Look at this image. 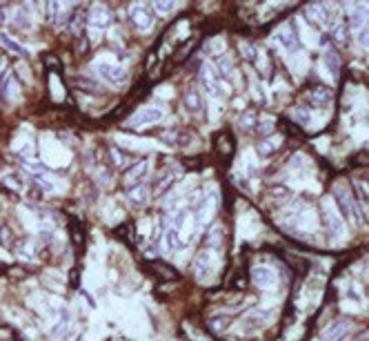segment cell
I'll return each instance as SVG.
<instances>
[{
  "mask_svg": "<svg viewBox=\"0 0 369 341\" xmlns=\"http://www.w3.org/2000/svg\"><path fill=\"white\" fill-rule=\"evenodd\" d=\"M154 7H156V11H160V14H169L174 7H178L176 3H154Z\"/></svg>",
  "mask_w": 369,
  "mask_h": 341,
  "instance_id": "e575fe53",
  "label": "cell"
},
{
  "mask_svg": "<svg viewBox=\"0 0 369 341\" xmlns=\"http://www.w3.org/2000/svg\"><path fill=\"white\" fill-rule=\"evenodd\" d=\"M129 16H131V22L141 31H149V29H152L154 18H152V11L145 7V5H133L131 11H129Z\"/></svg>",
  "mask_w": 369,
  "mask_h": 341,
  "instance_id": "52a82bcc",
  "label": "cell"
},
{
  "mask_svg": "<svg viewBox=\"0 0 369 341\" xmlns=\"http://www.w3.org/2000/svg\"><path fill=\"white\" fill-rule=\"evenodd\" d=\"M165 245H167V250L180 248V234H178L174 228H171V230H167V234H165Z\"/></svg>",
  "mask_w": 369,
  "mask_h": 341,
  "instance_id": "7402d4cb",
  "label": "cell"
},
{
  "mask_svg": "<svg viewBox=\"0 0 369 341\" xmlns=\"http://www.w3.org/2000/svg\"><path fill=\"white\" fill-rule=\"evenodd\" d=\"M267 319H269V315H267V312L254 310V312H249V315L245 317L243 326H247V330H256V328H262V326H265Z\"/></svg>",
  "mask_w": 369,
  "mask_h": 341,
  "instance_id": "9a60e30c",
  "label": "cell"
},
{
  "mask_svg": "<svg viewBox=\"0 0 369 341\" xmlns=\"http://www.w3.org/2000/svg\"><path fill=\"white\" fill-rule=\"evenodd\" d=\"M351 328H354V323L349 319H345V317H340L334 323H329L325 328V332H322V341H343L347 334L351 332Z\"/></svg>",
  "mask_w": 369,
  "mask_h": 341,
  "instance_id": "5b68a950",
  "label": "cell"
},
{
  "mask_svg": "<svg viewBox=\"0 0 369 341\" xmlns=\"http://www.w3.org/2000/svg\"><path fill=\"white\" fill-rule=\"evenodd\" d=\"M334 199L340 203V208H343V212L349 216L351 221L356 223V225H362L365 223V212H362L358 205L354 203V199L349 197L347 187H345V183H338L336 187H334Z\"/></svg>",
  "mask_w": 369,
  "mask_h": 341,
  "instance_id": "6da1fadb",
  "label": "cell"
},
{
  "mask_svg": "<svg viewBox=\"0 0 369 341\" xmlns=\"http://www.w3.org/2000/svg\"><path fill=\"white\" fill-rule=\"evenodd\" d=\"M165 111L163 107H156V105H147V107H141L136 114L127 121L129 127H145V125H154V123L163 121Z\"/></svg>",
  "mask_w": 369,
  "mask_h": 341,
  "instance_id": "277c9868",
  "label": "cell"
},
{
  "mask_svg": "<svg viewBox=\"0 0 369 341\" xmlns=\"http://www.w3.org/2000/svg\"><path fill=\"white\" fill-rule=\"evenodd\" d=\"M184 219H187V212L180 210V212L176 214V219H174V230H176V232H180V228L184 225Z\"/></svg>",
  "mask_w": 369,
  "mask_h": 341,
  "instance_id": "d590c367",
  "label": "cell"
},
{
  "mask_svg": "<svg viewBox=\"0 0 369 341\" xmlns=\"http://www.w3.org/2000/svg\"><path fill=\"white\" fill-rule=\"evenodd\" d=\"M147 197H149V190H147L145 183H138V185L127 187V199H129L131 203L143 205V203H147Z\"/></svg>",
  "mask_w": 369,
  "mask_h": 341,
  "instance_id": "5bb4252c",
  "label": "cell"
},
{
  "mask_svg": "<svg viewBox=\"0 0 369 341\" xmlns=\"http://www.w3.org/2000/svg\"><path fill=\"white\" fill-rule=\"evenodd\" d=\"M85 20H87V11H78V16L74 18V25H71V31L80 33L82 27H85Z\"/></svg>",
  "mask_w": 369,
  "mask_h": 341,
  "instance_id": "f1b7e54d",
  "label": "cell"
},
{
  "mask_svg": "<svg viewBox=\"0 0 369 341\" xmlns=\"http://www.w3.org/2000/svg\"><path fill=\"white\" fill-rule=\"evenodd\" d=\"M211 263H214V254L211 252H200L194 261V275L198 279H205L211 272Z\"/></svg>",
  "mask_w": 369,
  "mask_h": 341,
  "instance_id": "7c38bea8",
  "label": "cell"
},
{
  "mask_svg": "<svg viewBox=\"0 0 369 341\" xmlns=\"http://www.w3.org/2000/svg\"><path fill=\"white\" fill-rule=\"evenodd\" d=\"M260 130H262V134H269L273 130V121L271 119H265V121L260 123Z\"/></svg>",
  "mask_w": 369,
  "mask_h": 341,
  "instance_id": "f35d334b",
  "label": "cell"
},
{
  "mask_svg": "<svg viewBox=\"0 0 369 341\" xmlns=\"http://www.w3.org/2000/svg\"><path fill=\"white\" fill-rule=\"evenodd\" d=\"M356 194L360 199V208H369V190H367V183L362 181H356Z\"/></svg>",
  "mask_w": 369,
  "mask_h": 341,
  "instance_id": "44dd1931",
  "label": "cell"
},
{
  "mask_svg": "<svg viewBox=\"0 0 369 341\" xmlns=\"http://www.w3.org/2000/svg\"><path fill=\"white\" fill-rule=\"evenodd\" d=\"M184 107L192 111V114L203 109V98H200V94L196 92V89H189V92L184 94Z\"/></svg>",
  "mask_w": 369,
  "mask_h": 341,
  "instance_id": "ac0fdd59",
  "label": "cell"
},
{
  "mask_svg": "<svg viewBox=\"0 0 369 341\" xmlns=\"http://www.w3.org/2000/svg\"><path fill=\"white\" fill-rule=\"evenodd\" d=\"M109 154H111V159H114V163H116V165H125V163H127V159L122 156V152H120L118 147H111V149H109Z\"/></svg>",
  "mask_w": 369,
  "mask_h": 341,
  "instance_id": "d6a6232c",
  "label": "cell"
},
{
  "mask_svg": "<svg viewBox=\"0 0 369 341\" xmlns=\"http://www.w3.org/2000/svg\"><path fill=\"white\" fill-rule=\"evenodd\" d=\"M276 41L283 45L285 52H296V47H298V38L294 36L289 29H281L276 33Z\"/></svg>",
  "mask_w": 369,
  "mask_h": 341,
  "instance_id": "2e32d148",
  "label": "cell"
},
{
  "mask_svg": "<svg viewBox=\"0 0 369 341\" xmlns=\"http://www.w3.org/2000/svg\"><path fill=\"white\" fill-rule=\"evenodd\" d=\"M307 16H309V18H314V20H318V22H322L320 7H318V5H309V7H307Z\"/></svg>",
  "mask_w": 369,
  "mask_h": 341,
  "instance_id": "836d02e7",
  "label": "cell"
},
{
  "mask_svg": "<svg viewBox=\"0 0 369 341\" xmlns=\"http://www.w3.org/2000/svg\"><path fill=\"white\" fill-rule=\"evenodd\" d=\"M254 121H256V119H254V114H245L243 119H240V125L247 127V130H249V127H254Z\"/></svg>",
  "mask_w": 369,
  "mask_h": 341,
  "instance_id": "8d00e7d4",
  "label": "cell"
},
{
  "mask_svg": "<svg viewBox=\"0 0 369 341\" xmlns=\"http://www.w3.org/2000/svg\"><path fill=\"white\" fill-rule=\"evenodd\" d=\"M163 141L171 143V145H178V143H180V132H176V130H167V132L163 134Z\"/></svg>",
  "mask_w": 369,
  "mask_h": 341,
  "instance_id": "4dcf8cb0",
  "label": "cell"
},
{
  "mask_svg": "<svg viewBox=\"0 0 369 341\" xmlns=\"http://www.w3.org/2000/svg\"><path fill=\"white\" fill-rule=\"evenodd\" d=\"M311 103L318 105V107H325V105H329V92H327V89H316V92L311 94Z\"/></svg>",
  "mask_w": 369,
  "mask_h": 341,
  "instance_id": "cb8c5ba5",
  "label": "cell"
},
{
  "mask_svg": "<svg viewBox=\"0 0 369 341\" xmlns=\"http://www.w3.org/2000/svg\"><path fill=\"white\" fill-rule=\"evenodd\" d=\"M18 96V85H16L14 74H5L0 78V98L3 100H14Z\"/></svg>",
  "mask_w": 369,
  "mask_h": 341,
  "instance_id": "4fadbf2b",
  "label": "cell"
},
{
  "mask_svg": "<svg viewBox=\"0 0 369 341\" xmlns=\"http://www.w3.org/2000/svg\"><path fill=\"white\" fill-rule=\"evenodd\" d=\"M278 145H281V141H278V138H269V141H262L260 147H258V152H260L262 156H269L273 149L278 147Z\"/></svg>",
  "mask_w": 369,
  "mask_h": 341,
  "instance_id": "4316f807",
  "label": "cell"
},
{
  "mask_svg": "<svg viewBox=\"0 0 369 341\" xmlns=\"http://www.w3.org/2000/svg\"><path fill=\"white\" fill-rule=\"evenodd\" d=\"M209 326H211V330H216V332H222L225 328L229 326V317H214V319L209 321Z\"/></svg>",
  "mask_w": 369,
  "mask_h": 341,
  "instance_id": "83f0119b",
  "label": "cell"
},
{
  "mask_svg": "<svg viewBox=\"0 0 369 341\" xmlns=\"http://www.w3.org/2000/svg\"><path fill=\"white\" fill-rule=\"evenodd\" d=\"M3 183H5L7 187H11V190H18V192L22 190V178L16 174V172H11V174H5V176H3Z\"/></svg>",
  "mask_w": 369,
  "mask_h": 341,
  "instance_id": "d4e9b609",
  "label": "cell"
},
{
  "mask_svg": "<svg viewBox=\"0 0 369 341\" xmlns=\"http://www.w3.org/2000/svg\"><path fill=\"white\" fill-rule=\"evenodd\" d=\"M358 43H360V47H365V49H369V27H362V29L358 31Z\"/></svg>",
  "mask_w": 369,
  "mask_h": 341,
  "instance_id": "1f68e13d",
  "label": "cell"
},
{
  "mask_svg": "<svg viewBox=\"0 0 369 341\" xmlns=\"http://www.w3.org/2000/svg\"><path fill=\"white\" fill-rule=\"evenodd\" d=\"M322 74H325L329 81H336L338 74H340V58L334 49H327L325 56H322Z\"/></svg>",
  "mask_w": 369,
  "mask_h": 341,
  "instance_id": "9c48e42d",
  "label": "cell"
},
{
  "mask_svg": "<svg viewBox=\"0 0 369 341\" xmlns=\"http://www.w3.org/2000/svg\"><path fill=\"white\" fill-rule=\"evenodd\" d=\"M292 119L296 121V123H300L303 127H307L311 123V114L307 109H303V107H294L292 109Z\"/></svg>",
  "mask_w": 369,
  "mask_h": 341,
  "instance_id": "ffe728a7",
  "label": "cell"
},
{
  "mask_svg": "<svg viewBox=\"0 0 369 341\" xmlns=\"http://www.w3.org/2000/svg\"><path fill=\"white\" fill-rule=\"evenodd\" d=\"M240 52H243L245 60H249V63H254V60H258V49H256L251 43H240Z\"/></svg>",
  "mask_w": 369,
  "mask_h": 341,
  "instance_id": "603a6c76",
  "label": "cell"
},
{
  "mask_svg": "<svg viewBox=\"0 0 369 341\" xmlns=\"http://www.w3.org/2000/svg\"><path fill=\"white\" fill-rule=\"evenodd\" d=\"M89 22H91V27H96V29H105V27L111 22V14L107 7H103V5H96L91 11H89Z\"/></svg>",
  "mask_w": 369,
  "mask_h": 341,
  "instance_id": "30bf717a",
  "label": "cell"
},
{
  "mask_svg": "<svg viewBox=\"0 0 369 341\" xmlns=\"http://www.w3.org/2000/svg\"><path fill=\"white\" fill-rule=\"evenodd\" d=\"M332 33H334V41L340 43V45H345V41H347V25L338 22V25H334Z\"/></svg>",
  "mask_w": 369,
  "mask_h": 341,
  "instance_id": "484cf974",
  "label": "cell"
},
{
  "mask_svg": "<svg viewBox=\"0 0 369 341\" xmlns=\"http://www.w3.org/2000/svg\"><path fill=\"white\" fill-rule=\"evenodd\" d=\"M180 172H182L180 165H169V167H167L163 174L158 176V181H156V192H158V194H165L167 190H171L174 181H176L178 176H180Z\"/></svg>",
  "mask_w": 369,
  "mask_h": 341,
  "instance_id": "ba28073f",
  "label": "cell"
},
{
  "mask_svg": "<svg viewBox=\"0 0 369 341\" xmlns=\"http://www.w3.org/2000/svg\"><path fill=\"white\" fill-rule=\"evenodd\" d=\"M147 170H149V163H147V161H141V163L131 165L129 170L125 172V183H127V187L143 183V178H145V174H147Z\"/></svg>",
  "mask_w": 369,
  "mask_h": 341,
  "instance_id": "8fae6325",
  "label": "cell"
},
{
  "mask_svg": "<svg viewBox=\"0 0 369 341\" xmlns=\"http://www.w3.org/2000/svg\"><path fill=\"white\" fill-rule=\"evenodd\" d=\"M251 281H254L258 288L267 290V288L276 286L278 277H276V272H273L269 266H256L254 270H251Z\"/></svg>",
  "mask_w": 369,
  "mask_h": 341,
  "instance_id": "8992f818",
  "label": "cell"
},
{
  "mask_svg": "<svg viewBox=\"0 0 369 341\" xmlns=\"http://www.w3.org/2000/svg\"><path fill=\"white\" fill-rule=\"evenodd\" d=\"M216 67H218V71H220L222 78H232L234 67H232V60H229L227 56H220V58L216 60Z\"/></svg>",
  "mask_w": 369,
  "mask_h": 341,
  "instance_id": "d6986e66",
  "label": "cell"
},
{
  "mask_svg": "<svg viewBox=\"0 0 369 341\" xmlns=\"http://www.w3.org/2000/svg\"><path fill=\"white\" fill-rule=\"evenodd\" d=\"M96 74L111 87H122L127 83V71L120 65H114V63H98Z\"/></svg>",
  "mask_w": 369,
  "mask_h": 341,
  "instance_id": "3957f363",
  "label": "cell"
},
{
  "mask_svg": "<svg viewBox=\"0 0 369 341\" xmlns=\"http://www.w3.org/2000/svg\"><path fill=\"white\" fill-rule=\"evenodd\" d=\"M16 22H20V27H25V29L29 27V22H27V18H25V11H22V9L16 11Z\"/></svg>",
  "mask_w": 369,
  "mask_h": 341,
  "instance_id": "74e56055",
  "label": "cell"
},
{
  "mask_svg": "<svg viewBox=\"0 0 369 341\" xmlns=\"http://www.w3.org/2000/svg\"><path fill=\"white\" fill-rule=\"evenodd\" d=\"M322 221H325L329 234H332L334 239H343L345 237V223L340 219L338 210L334 208V203L329 199L322 201Z\"/></svg>",
  "mask_w": 369,
  "mask_h": 341,
  "instance_id": "7a4b0ae2",
  "label": "cell"
},
{
  "mask_svg": "<svg viewBox=\"0 0 369 341\" xmlns=\"http://www.w3.org/2000/svg\"><path fill=\"white\" fill-rule=\"evenodd\" d=\"M0 45H3L7 52H11V54H18V56H27V49L22 47L20 43H16L14 38L9 36L7 31H0Z\"/></svg>",
  "mask_w": 369,
  "mask_h": 341,
  "instance_id": "e0dca14e",
  "label": "cell"
},
{
  "mask_svg": "<svg viewBox=\"0 0 369 341\" xmlns=\"http://www.w3.org/2000/svg\"><path fill=\"white\" fill-rule=\"evenodd\" d=\"M154 268H156V272H163L160 277H165V279L176 277V270H174L171 266H165V263H154Z\"/></svg>",
  "mask_w": 369,
  "mask_h": 341,
  "instance_id": "f546056e",
  "label": "cell"
}]
</instances>
